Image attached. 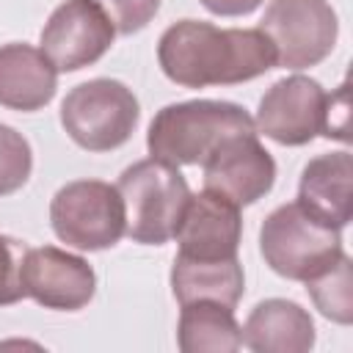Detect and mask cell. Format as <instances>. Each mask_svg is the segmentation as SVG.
I'll return each instance as SVG.
<instances>
[{"label": "cell", "instance_id": "cell-1", "mask_svg": "<svg viewBox=\"0 0 353 353\" xmlns=\"http://www.w3.org/2000/svg\"><path fill=\"white\" fill-rule=\"evenodd\" d=\"M163 74L185 88L237 85L276 66V52L259 28H218L201 19L168 25L157 41Z\"/></svg>", "mask_w": 353, "mask_h": 353}, {"label": "cell", "instance_id": "cell-2", "mask_svg": "<svg viewBox=\"0 0 353 353\" xmlns=\"http://www.w3.org/2000/svg\"><path fill=\"white\" fill-rule=\"evenodd\" d=\"M237 132H256L243 105L226 99H188L154 113L146 149L152 157L171 165H201L221 141Z\"/></svg>", "mask_w": 353, "mask_h": 353}, {"label": "cell", "instance_id": "cell-3", "mask_svg": "<svg viewBox=\"0 0 353 353\" xmlns=\"http://www.w3.org/2000/svg\"><path fill=\"white\" fill-rule=\"evenodd\" d=\"M124 212H127V237L141 245H165L185 215L190 201V188L179 174V165H171L157 157L138 160L127 165L116 182Z\"/></svg>", "mask_w": 353, "mask_h": 353}, {"label": "cell", "instance_id": "cell-4", "mask_svg": "<svg viewBox=\"0 0 353 353\" xmlns=\"http://www.w3.org/2000/svg\"><path fill=\"white\" fill-rule=\"evenodd\" d=\"M259 251L273 273L290 281H309L345 254L342 229L323 223L298 201H287L262 221Z\"/></svg>", "mask_w": 353, "mask_h": 353}, {"label": "cell", "instance_id": "cell-5", "mask_svg": "<svg viewBox=\"0 0 353 353\" xmlns=\"http://www.w3.org/2000/svg\"><path fill=\"white\" fill-rule=\"evenodd\" d=\"M141 119L132 88L113 77H94L74 85L61 102L66 135L85 152H113L124 146Z\"/></svg>", "mask_w": 353, "mask_h": 353}, {"label": "cell", "instance_id": "cell-6", "mask_svg": "<svg viewBox=\"0 0 353 353\" xmlns=\"http://www.w3.org/2000/svg\"><path fill=\"white\" fill-rule=\"evenodd\" d=\"M50 223L61 243L77 251H105L127 232L124 199L102 179L66 182L50 201Z\"/></svg>", "mask_w": 353, "mask_h": 353}, {"label": "cell", "instance_id": "cell-7", "mask_svg": "<svg viewBox=\"0 0 353 353\" xmlns=\"http://www.w3.org/2000/svg\"><path fill=\"white\" fill-rule=\"evenodd\" d=\"M259 30L273 44L276 66L309 69L331 55L339 19L328 0H270Z\"/></svg>", "mask_w": 353, "mask_h": 353}, {"label": "cell", "instance_id": "cell-8", "mask_svg": "<svg viewBox=\"0 0 353 353\" xmlns=\"http://www.w3.org/2000/svg\"><path fill=\"white\" fill-rule=\"evenodd\" d=\"M116 28L94 0H63L41 28L39 50L58 72L97 63L113 44Z\"/></svg>", "mask_w": 353, "mask_h": 353}, {"label": "cell", "instance_id": "cell-9", "mask_svg": "<svg viewBox=\"0 0 353 353\" xmlns=\"http://www.w3.org/2000/svg\"><path fill=\"white\" fill-rule=\"evenodd\" d=\"M325 88L306 77L290 74L276 80L259 99L254 127L279 146H306L323 135Z\"/></svg>", "mask_w": 353, "mask_h": 353}, {"label": "cell", "instance_id": "cell-10", "mask_svg": "<svg viewBox=\"0 0 353 353\" xmlns=\"http://www.w3.org/2000/svg\"><path fill=\"white\" fill-rule=\"evenodd\" d=\"M19 284L25 298H33L44 309L80 312L97 292V273L77 254L55 245H39L25 248L19 262Z\"/></svg>", "mask_w": 353, "mask_h": 353}, {"label": "cell", "instance_id": "cell-11", "mask_svg": "<svg viewBox=\"0 0 353 353\" xmlns=\"http://www.w3.org/2000/svg\"><path fill=\"white\" fill-rule=\"evenodd\" d=\"M204 190H212L240 210L256 204L276 182V160L259 143L256 132H237L221 141L201 163Z\"/></svg>", "mask_w": 353, "mask_h": 353}, {"label": "cell", "instance_id": "cell-12", "mask_svg": "<svg viewBox=\"0 0 353 353\" xmlns=\"http://www.w3.org/2000/svg\"><path fill=\"white\" fill-rule=\"evenodd\" d=\"M176 243L182 256L190 259H232L237 256L240 237H243V218L240 207L229 199L201 190L190 193L185 215L176 229Z\"/></svg>", "mask_w": 353, "mask_h": 353}, {"label": "cell", "instance_id": "cell-13", "mask_svg": "<svg viewBox=\"0 0 353 353\" xmlns=\"http://www.w3.org/2000/svg\"><path fill=\"white\" fill-rule=\"evenodd\" d=\"M306 212L328 226L345 229L353 218V157L347 149L312 157L298 182V199Z\"/></svg>", "mask_w": 353, "mask_h": 353}, {"label": "cell", "instance_id": "cell-14", "mask_svg": "<svg viewBox=\"0 0 353 353\" xmlns=\"http://www.w3.org/2000/svg\"><path fill=\"white\" fill-rule=\"evenodd\" d=\"M58 91V69L33 44L11 41L0 47V105L33 113L52 102Z\"/></svg>", "mask_w": 353, "mask_h": 353}, {"label": "cell", "instance_id": "cell-15", "mask_svg": "<svg viewBox=\"0 0 353 353\" xmlns=\"http://www.w3.org/2000/svg\"><path fill=\"white\" fill-rule=\"evenodd\" d=\"M240 334L243 345L254 353H306L314 347L312 314L287 298L259 301Z\"/></svg>", "mask_w": 353, "mask_h": 353}, {"label": "cell", "instance_id": "cell-16", "mask_svg": "<svg viewBox=\"0 0 353 353\" xmlns=\"http://www.w3.org/2000/svg\"><path fill=\"white\" fill-rule=\"evenodd\" d=\"M245 276L237 256L232 259H190L176 254L171 265V292L179 306L193 301H212L234 309L243 298Z\"/></svg>", "mask_w": 353, "mask_h": 353}, {"label": "cell", "instance_id": "cell-17", "mask_svg": "<svg viewBox=\"0 0 353 353\" xmlns=\"http://www.w3.org/2000/svg\"><path fill=\"white\" fill-rule=\"evenodd\" d=\"M176 345L182 353H234L243 347V334L234 309L212 301L185 303L176 323Z\"/></svg>", "mask_w": 353, "mask_h": 353}, {"label": "cell", "instance_id": "cell-18", "mask_svg": "<svg viewBox=\"0 0 353 353\" xmlns=\"http://www.w3.org/2000/svg\"><path fill=\"white\" fill-rule=\"evenodd\" d=\"M306 284V292L317 312L339 325L353 323V273H350V256L342 254L331 268L312 276Z\"/></svg>", "mask_w": 353, "mask_h": 353}, {"label": "cell", "instance_id": "cell-19", "mask_svg": "<svg viewBox=\"0 0 353 353\" xmlns=\"http://www.w3.org/2000/svg\"><path fill=\"white\" fill-rule=\"evenodd\" d=\"M33 171V149L22 132L0 121V196L17 193Z\"/></svg>", "mask_w": 353, "mask_h": 353}, {"label": "cell", "instance_id": "cell-20", "mask_svg": "<svg viewBox=\"0 0 353 353\" xmlns=\"http://www.w3.org/2000/svg\"><path fill=\"white\" fill-rule=\"evenodd\" d=\"M94 3L108 14L116 33L121 36H132L143 30L160 11V0H94Z\"/></svg>", "mask_w": 353, "mask_h": 353}, {"label": "cell", "instance_id": "cell-21", "mask_svg": "<svg viewBox=\"0 0 353 353\" xmlns=\"http://www.w3.org/2000/svg\"><path fill=\"white\" fill-rule=\"evenodd\" d=\"M25 248L14 240L0 234V306H11L25 298L19 284V262Z\"/></svg>", "mask_w": 353, "mask_h": 353}, {"label": "cell", "instance_id": "cell-22", "mask_svg": "<svg viewBox=\"0 0 353 353\" xmlns=\"http://www.w3.org/2000/svg\"><path fill=\"white\" fill-rule=\"evenodd\" d=\"M323 135L334 141H347V83H342L339 91L328 94L325 99Z\"/></svg>", "mask_w": 353, "mask_h": 353}, {"label": "cell", "instance_id": "cell-23", "mask_svg": "<svg viewBox=\"0 0 353 353\" xmlns=\"http://www.w3.org/2000/svg\"><path fill=\"white\" fill-rule=\"evenodd\" d=\"M199 3L215 17H245L256 11L265 0H199Z\"/></svg>", "mask_w": 353, "mask_h": 353}]
</instances>
